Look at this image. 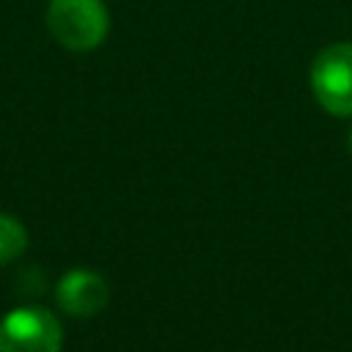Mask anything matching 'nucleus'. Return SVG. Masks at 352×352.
<instances>
[{
	"instance_id": "obj_1",
	"label": "nucleus",
	"mask_w": 352,
	"mask_h": 352,
	"mask_svg": "<svg viewBox=\"0 0 352 352\" xmlns=\"http://www.w3.org/2000/svg\"><path fill=\"white\" fill-rule=\"evenodd\" d=\"M47 30L60 47L91 52L110 33V14L102 0H50Z\"/></svg>"
},
{
	"instance_id": "obj_2",
	"label": "nucleus",
	"mask_w": 352,
	"mask_h": 352,
	"mask_svg": "<svg viewBox=\"0 0 352 352\" xmlns=\"http://www.w3.org/2000/svg\"><path fill=\"white\" fill-rule=\"evenodd\" d=\"M308 85L324 113L352 118V41L322 47L311 60Z\"/></svg>"
},
{
	"instance_id": "obj_3",
	"label": "nucleus",
	"mask_w": 352,
	"mask_h": 352,
	"mask_svg": "<svg viewBox=\"0 0 352 352\" xmlns=\"http://www.w3.org/2000/svg\"><path fill=\"white\" fill-rule=\"evenodd\" d=\"M63 327L50 308L22 305L0 319V352H60Z\"/></svg>"
},
{
	"instance_id": "obj_4",
	"label": "nucleus",
	"mask_w": 352,
	"mask_h": 352,
	"mask_svg": "<svg viewBox=\"0 0 352 352\" xmlns=\"http://www.w3.org/2000/svg\"><path fill=\"white\" fill-rule=\"evenodd\" d=\"M55 300L58 308L69 316L77 319H88L96 316L107 308L110 302V283L94 272V270H69L66 275H60L58 286H55Z\"/></svg>"
},
{
	"instance_id": "obj_5",
	"label": "nucleus",
	"mask_w": 352,
	"mask_h": 352,
	"mask_svg": "<svg viewBox=\"0 0 352 352\" xmlns=\"http://www.w3.org/2000/svg\"><path fill=\"white\" fill-rule=\"evenodd\" d=\"M28 250V228L19 217L0 212V267L16 261Z\"/></svg>"
},
{
	"instance_id": "obj_6",
	"label": "nucleus",
	"mask_w": 352,
	"mask_h": 352,
	"mask_svg": "<svg viewBox=\"0 0 352 352\" xmlns=\"http://www.w3.org/2000/svg\"><path fill=\"white\" fill-rule=\"evenodd\" d=\"M346 148H349V154H352V126H349V135H346Z\"/></svg>"
}]
</instances>
